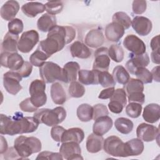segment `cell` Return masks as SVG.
I'll use <instances>...</instances> for the list:
<instances>
[{
  "label": "cell",
  "mask_w": 160,
  "mask_h": 160,
  "mask_svg": "<svg viewBox=\"0 0 160 160\" xmlns=\"http://www.w3.org/2000/svg\"><path fill=\"white\" fill-rule=\"evenodd\" d=\"M76 34V30L72 26L56 25L48 32L47 38L40 41L38 48L51 57L72 41Z\"/></svg>",
  "instance_id": "cell-1"
},
{
  "label": "cell",
  "mask_w": 160,
  "mask_h": 160,
  "mask_svg": "<svg viewBox=\"0 0 160 160\" xmlns=\"http://www.w3.org/2000/svg\"><path fill=\"white\" fill-rule=\"evenodd\" d=\"M0 133L14 136L34 132L38 128L39 122L33 117L23 116L21 112H16L13 116L1 114Z\"/></svg>",
  "instance_id": "cell-2"
},
{
  "label": "cell",
  "mask_w": 160,
  "mask_h": 160,
  "mask_svg": "<svg viewBox=\"0 0 160 160\" xmlns=\"http://www.w3.org/2000/svg\"><path fill=\"white\" fill-rule=\"evenodd\" d=\"M40 124L48 126H54L61 123L66 118V111L62 106L52 109L42 108L38 109L33 116Z\"/></svg>",
  "instance_id": "cell-3"
},
{
  "label": "cell",
  "mask_w": 160,
  "mask_h": 160,
  "mask_svg": "<svg viewBox=\"0 0 160 160\" xmlns=\"http://www.w3.org/2000/svg\"><path fill=\"white\" fill-rule=\"evenodd\" d=\"M14 147L22 159H26L32 154L39 152L42 144L40 140L36 137L19 136L14 140Z\"/></svg>",
  "instance_id": "cell-4"
},
{
  "label": "cell",
  "mask_w": 160,
  "mask_h": 160,
  "mask_svg": "<svg viewBox=\"0 0 160 160\" xmlns=\"http://www.w3.org/2000/svg\"><path fill=\"white\" fill-rule=\"evenodd\" d=\"M39 76L46 83H54L56 81L62 82V68L55 62L47 61L39 68Z\"/></svg>",
  "instance_id": "cell-5"
},
{
  "label": "cell",
  "mask_w": 160,
  "mask_h": 160,
  "mask_svg": "<svg viewBox=\"0 0 160 160\" xmlns=\"http://www.w3.org/2000/svg\"><path fill=\"white\" fill-rule=\"evenodd\" d=\"M46 82L42 80L35 79L32 81L29 88L31 101L36 108L44 106L47 102V96L45 92Z\"/></svg>",
  "instance_id": "cell-6"
},
{
  "label": "cell",
  "mask_w": 160,
  "mask_h": 160,
  "mask_svg": "<svg viewBox=\"0 0 160 160\" xmlns=\"http://www.w3.org/2000/svg\"><path fill=\"white\" fill-rule=\"evenodd\" d=\"M124 142L116 136H110L104 140V151L112 156L126 157L124 149Z\"/></svg>",
  "instance_id": "cell-7"
},
{
  "label": "cell",
  "mask_w": 160,
  "mask_h": 160,
  "mask_svg": "<svg viewBox=\"0 0 160 160\" xmlns=\"http://www.w3.org/2000/svg\"><path fill=\"white\" fill-rule=\"evenodd\" d=\"M39 34L36 31L31 29L24 32L18 41V51L22 53L29 52L39 42Z\"/></svg>",
  "instance_id": "cell-8"
},
{
  "label": "cell",
  "mask_w": 160,
  "mask_h": 160,
  "mask_svg": "<svg viewBox=\"0 0 160 160\" xmlns=\"http://www.w3.org/2000/svg\"><path fill=\"white\" fill-rule=\"evenodd\" d=\"M21 81L22 77L17 71H9L4 74V88L8 93L12 95H16L22 89V86L20 84Z\"/></svg>",
  "instance_id": "cell-9"
},
{
  "label": "cell",
  "mask_w": 160,
  "mask_h": 160,
  "mask_svg": "<svg viewBox=\"0 0 160 160\" xmlns=\"http://www.w3.org/2000/svg\"><path fill=\"white\" fill-rule=\"evenodd\" d=\"M24 62L22 57L18 52H1V65L2 67L9 69L11 71H18Z\"/></svg>",
  "instance_id": "cell-10"
},
{
  "label": "cell",
  "mask_w": 160,
  "mask_h": 160,
  "mask_svg": "<svg viewBox=\"0 0 160 160\" xmlns=\"http://www.w3.org/2000/svg\"><path fill=\"white\" fill-rule=\"evenodd\" d=\"M159 135V130L158 128L150 124L141 123L136 129L137 138L145 142L153 141L158 138Z\"/></svg>",
  "instance_id": "cell-11"
},
{
  "label": "cell",
  "mask_w": 160,
  "mask_h": 160,
  "mask_svg": "<svg viewBox=\"0 0 160 160\" xmlns=\"http://www.w3.org/2000/svg\"><path fill=\"white\" fill-rule=\"evenodd\" d=\"M110 58L108 55V49L101 47L94 52V60L92 64V69L99 71H108L110 65Z\"/></svg>",
  "instance_id": "cell-12"
},
{
  "label": "cell",
  "mask_w": 160,
  "mask_h": 160,
  "mask_svg": "<svg viewBox=\"0 0 160 160\" xmlns=\"http://www.w3.org/2000/svg\"><path fill=\"white\" fill-rule=\"evenodd\" d=\"M59 152L63 159L67 160L83 159L81 156V149L78 143L75 142H62Z\"/></svg>",
  "instance_id": "cell-13"
},
{
  "label": "cell",
  "mask_w": 160,
  "mask_h": 160,
  "mask_svg": "<svg viewBox=\"0 0 160 160\" xmlns=\"http://www.w3.org/2000/svg\"><path fill=\"white\" fill-rule=\"evenodd\" d=\"M123 45L131 54L140 55L146 52V47L144 42L137 36L129 34L124 38Z\"/></svg>",
  "instance_id": "cell-14"
},
{
  "label": "cell",
  "mask_w": 160,
  "mask_h": 160,
  "mask_svg": "<svg viewBox=\"0 0 160 160\" xmlns=\"http://www.w3.org/2000/svg\"><path fill=\"white\" fill-rule=\"evenodd\" d=\"M129 59L126 63V68L130 74L134 75L139 68H146L149 63V57L147 52L140 55H135L130 53Z\"/></svg>",
  "instance_id": "cell-15"
},
{
  "label": "cell",
  "mask_w": 160,
  "mask_h": 160,
  "mask_svg": "<svg viewBox=\"0 0 160 160\" xmlns=\"http://www.w3.org/2000/svg\"><path fill=\"white\" fill-rule=\"evenodd\" d=\"M131 26L136 32L141 36L148 35L152 28V22L148 18L141 16H135L131 21Z\"/></svg>",
  "instance_id": "cell-16"
},
{
  "label": "cell",
  "mask_w": 160,
  "mask_h": 160,
  "mask_svg": "<svg viewBox=\"0 0 160 160\" xmlns=\"http://www.w3.org/2000/svg\"><path fill=\"white\" fill-rule=\"evenodd\" d=\"M112 119L108 115L99 117L94 120L92 126L93 133L102 136L112 128Z\"/></svg>",
  "instance_id": "cell-17"
},
{
  "label": "cell",
  "mask_w": 160,
  "mask_h": 160,
  "mask_svg": "<svg viewBox=\"0 0 160 160\" xmlns=\"http://www.w3.org/2000/svg\"><path fill=\"white\" fill-rule=\"evenodd\" d=\"M124 32L125 29L121 24L112 21L106 26L105 36L109 41L118 42L123 36Z\"/></svg>",
  "instance_id": "cell-18"
},
{
  "label": "cell",
  "mask_w": 160,
  "mask_h": 160,
  "mask_svg": "<svg viewBox=\"0 0 160 160\" xmlns=\"http://www.w3.org/2000/svg\"><path fill=\"white\" fill-rule=\"evenodd\" d=\"M85 44L92 48H99L104 42V36L102 31L99 29L90 30L86 35Z\"/></svg>",
  "instance_id": "cell-19"
},
{
  "label": "cell",
  "mask_w": 160,
  "mask_h": 160,
  "mask_svg": "<svg viewBox=\"0 0 160 160\" xmlns=\"http://www.w3.org/2000/svg\"><path fill=\"white\" fill-rule=\"evenodd\" d=\"M19 10V2L16 1L10 0L6 1L1 8L0 14L6 21H11L14 19Z\"/></svg>",
  "instance_id": "cell-20"
},
{
  "label": "cell",
  "mask_w": 160,
  "mask_h": 160,
  "mask_svg": "<svg viewBox=\"0 0 160 160\" xmlns=\"http://www.w3.org/2000/svg\"><path fill=\"white\" fill-rule=\"evenodd\" d=\"M80 66L77 62L70 61L66 63L62 68V82L69 83L77 79Z\"/></svg>",
  "instance_id": "cell-21"
},
{
  "label": "cell",
  "mask_w": 160,
  "mask_h": 160,
  "mask_svg": "<svg viewBox=\"0 0 160 160\" xmlns=\"http://www.w3.org/2000/svg\"><path fill=\"white\" fill-rule=\"evenodd\" d=\"M144 143L139 138L132 139L124 143V149L126 157L140 155L144 150Z\"/></svg>",
  "instance_id": "cell-22"
},
{
  "label": "cell",
  "mask_w": 160,
  "mask_h": 160,
  "mask_svg": "<svg viewBox=\"0 0 160 160\" xmlns=\"http://www.w3.org/2000/svg\"><path fill=\"white\" fill-rule=\"evenodd\" d=\"M19 36L9 31L4 36L1 43V52H18Z\"/></svg>",
  "instance_id": "cell-23"
},
{
  "label": "cell",
  "mask_w": 160,
  "mask_h": 160,
  "mask_svg": "<svg viewBox=\"0 0 160 160\" xmlns=\"http://www.w3.org/2000/svg\"><path fill=\"white\" fill-rule=\"evenodd\" d=\"M142 118L145 121L152 124L159 121L160 118V106L156 103H150L146 105L143 110Z\"/></svg>",
  "instance_id": "cell-24"
},
{
  "label": "cell",
  "mask_w": 160,
  "mask_h": 160,
  "mask_svg": "<svg viewBox=\"0 0 160 160\" xmlns=\"http://www.w3.org/2000/svg\"><path fill=\"white\" fill-rule=\"evenodd\" d=\"M84 138V132L81 128H71L66 129L62 134L61 142H75L81 143Z\"/></svg>",
  "instance_id": "cell-25"
},
{
  "label": "cell",
  "mask_w": 160,
  "mask_h": 160,
  "mask_svg": "<svg viewBox=\"0 0 160 160\" xmlns=\"http://www.w3.org/2000/svg\"><path fill=\"white\" fill-rule=\"evenodd\" d=\"M104 139L102 136H98L93 132L90 134L86 139V149L90 153H97L103 148Z\"/></svg>",
  "instance_id": "cell-26"
},
{
  "label": "cell",
  "mask_w": 160,
  "mask_h": 160,
  "mask_svg": "<svg viewBox=\"0 0 160 160\" xmlns=\"http://www.w3.org/2000/svg\"><path fill=\"white\" fill-rule=\"evenodd\" d=\"M70 51L73 58L88 59L91 55L90 49L81 41H76L70 46Z\"/></svg>",
  "instance_id": "cell-27"
},
{
  "label": "cell",
  "mask_w": 160,
  "mask_h": 160,
  "mask_svg": "<svg viewBox=\"0 0 160 160\" xmlns=\"http://www.w3.org/2000/svg\"><path fill=\"white\" fill-rule=\"evenodd\" d=\"M50 94L53 102L56 104L61 105L66 101L67 97L65 90L58 82H55L51 85Z\"/></svg>",
  "instance_id": "cell-28"
},
{
  "label": "cell",
  "mask_w": 160,
  "mask_h": 160,
  "mask_svg": "<svg viewBox=\"0 0 160 160\" xmlns=\"http://www.w3.org/2000/svg\"><path fill=\"white\" fill-rule=\"evenodd\" d=\"M57 21L55 15L49 13L42 14L37 21L38 29L44 32H49L52 28L56 26Z\"/></svg>",
  "instance_id": "cell-29"
},
{
  "label": "cell",
  "mask_w": 160,
  "mask_h": 160,
  "mask_svg": "<svg viewBox=\"0 0 160 160\" xmlns=\"http://www.w3.org/2000/svg\"><path fill=\"white\" fill-rule=\"evenodd\" d=\"M22 12L29 18H34L46 11L45 5L39 2H28L21 7Z\"/></svg>",
  "instance_id": "cell-30"
},
{
  "label": "cell",
  "mask_w": 160,
  "mask_h": 160,
  "mask_svg": "<svg viewBox=\"0 0 160 160\" xmlns=\"http://www.w3.org/2000/svg\"><path fill=\"white\" fill-rule=\"evenodd\" d=\"M98 72L99 71L92 69H81L78 72L79 81L84 85L98 84Z\"/></svg>",
  "instance_id": "cell-31"
},
{
  "label": "cell",
  "mask_w": 160,
  "mask_h": 160,
  "mask_svg": "<svg viewBox=\"0 0 160 160\" xmlns=\"http://www.w3.org/2000/svg\"><path fill=\"white\" fill-rule=\"evenodd\" d=\"M78 119L82 122H89L92 119L93 109L88 104L83 103L79 105L76 111Z\"/></svg>",
  "instance_id": "cell-32"
},
{
  "label": "cell",
  "mask_w": 160,
  "mask_h": 160,
  "mask_svg": "<svg viewBox=\"0 0 160 160\" xmlns=\"http://www.w3.org/2000/svg\"><path fill=\"white\" fill-rule=\"evenodd\" d=\"M114 126L116 130L120 133L128 134L132 131L134 124L129 119L121 117L115 120Z\"/></svg>",
  "instance_id": "cell-33"
},
{
  "label": "cell",
  "mask_w": 160,
  "mask_h": 160,
  "mask_svg": "<svg viewBox=\"0 0 160 160\" xmlns=\"http://www.w3.org/2000/svg\"><path fill=\"white\" fill-rule=\"evenodd\" d=\"M112 76L116 82L123 85L126 84L130 79L129 72L121 65L117 66L113 69Z\"/></svg>",
  "instance_id": "cell-34"
},
{
  "label": "cell",
  "mask_w": 160,
  "mask_h": 160,
  "mask_svg": "<svg viewBox=\"0 0 160 160\" xmlns=\"http://www.w3.org/2000/svg\"><path fill=\"white\" fill-rule=\"evenodd\" d=\"M49 58H50L49 56L47 55L42 51L37 48V49L30 56L29 61L32 66L40 68L45 63L46 61Z\"/></svg>",
  "instance_id": "cell-35"
},
{
  "label": "cell",
  "mask_w": 160,
  "mask_h": 160,
  "mask_svg": "<svg viewBox=\"0 0 160 160\" xmlns=\"http://www.w3.org/2000/svg\"><path fill=\"white\" fill-rule=\"evenodd\" d=\"M109 57L116 62H120L124 59V50L118 44H112L108 49Z\"/></svg>",
  "instance_id": "cell-36"
},
{
  "label": "cell",
  "mask_w": 160,
  "mask_h": 160,
  "mask_svg": "<svg viewBox=\"0 0 160 160\" xmlns=\"http://www.w3.org/2000/svg\"><path fill=\"white\" fill-rule=\"evenodd\" d=\"M125 91L127 94L135 92H143L144 85L143 83L138 79L130 78L129 81L124 85Z\"/></svg>",
  "instance_id": "cell-37"
},
{
  "label": "cell",
  "mask_w": 160,
  "mask_h": 160,
  "mask_svg": "<svg viewBox=\"0 0 160 160\" xmlns=\"http://www.w3.org/2000/svg\"><path fill=\"white\" fill-rule=\"evenodd\" d=\"M98 82L103 88H111L116 86V81H114L112 74L106 71H99Z\"/></svg>",
  "instance_id": "cell-38"
},
{
  "label": "cell",
  "mask_w": 160,
  "mask_h": 160,
  "mask_svg": "<svg viewBox=\"0 0 160 160\" xmlns=\"http://www.w3.org/2000/svg\"><path fill=\"white\" fill-rule=\"evenodd\" d=\"M85 88L82 84L78 81H74L70 83L68 88V92L71 97L79 98L84 96L85 93Z\"/></svg>",
  "instance_id": "cell-39"
},
{
  "label": "cell",
  "mask_w": 160,
  "mask_h": 160,
  "mask_svg": "<svg viewBox=\"0 0 160 160\" xmlns=\"http://www.w3.org/2000/svg\"><path fill=\"white\" fill-rule=\"evenodd\" d=\"M112 21L121 24L125 30L129 29L131 26V19L124 12L119 11L114 13L112 17Z\"/></svg>",
  "instance_id": "cell-40"
},
{
  "label": "cell",
  "mask_w": 160,
  "mask_h": 160,
  "mask_svg": "<svg viewBox=\"0 0 160 160\" xmlns=\"http://www.w3.org/2000/svg\"><path fill=\"white\" fill-rule=\"evenodd\" d=\"M142 109V104L131 102L126 106V113L131 118H138L141 114Z\"/></svg>",
  "instance_id": "cell-41"
},
{
  "label": "cell",
  "mask_w": 160,
  "mask_h": 160,
  "mask_svg": "<svg viewBox=\"0 0 160 160\" xmlns=\"http://www.w3.org/2000/svg\"><path fill=\"white\" fill-rule=\"evenodd\" d=\"M134 75L143 84L151 83L152 81L151 72L146 68H139L136 71Z\"/></svg>",
  "instance_id": "cell-42"
},
{
  "label": "cell",
  "mask_w": 160,
  "mask_h": 160,
  "mask_svg": "<svg viewBox=\"0 0 160 160\" xmlns=\"http://www.w3.org/2000/svg\"><path fill=\"white\" fill-rule=\"evenodd\" d=\"M44 5L47 13L52 15H56L60 13L62 11L64 7L62 2L60 1H48Z\"/></svg>",
  "instance_id": "cell-43"
},
{
  "label": "cell",
  "mask_w": 160,
  "mask_h": 160,
  "mask_svg": "<svg viewBox=\"0 0 160 160\" xmlns=\"http://www.w3.org/2000/svg\"><path fill=\"white\" fill-rule=\"evenodd\" d=\"M8 28L9 32L13 34L18 35L22 32L24 25L21 19L18 18H14L11 21H9Z\"/></svg>",
  "instance_id": "cell-44"
},
{
  "label": "cell",
  "mask_w": 160,
  "mask_h": 160,
  "mask_svg": "<svg viewBox=\"0 0 160 160\" xmlns=\"http://www.w3.org/2000/svg\"><path fill=\"white\" fill-rule=\"evenodd\" d=\"M127 94L123 88H118L114 90L110 101H116L119 102L124 107L127 104Z\"/></svg>",
  "instance_id": "cell-45"
},
{
  "label": "cell",
  "mask_w": 160,
  "mask_h": 160,
  "mask_svg": "<svg viewBox=\"0 0 160 160\" xmlns=\"http://www.w3.org/2000/svg\"><path fill=\"white\" fill-rule=\"evenodd\" d=\"M93 116L92 119L96 120L99 117L107 116L109 114V111L107 107L103 104H97L92 106Z\"/></svg>",
  "instance_id": "cell-46"
},
{
  "label": "cell",
  "mask_w": 160,
  "mask_h": 160,
  "mask_svg": "<svg viewBox=\"0 0 160 160\" xmlns=\"http://www.w3.org/2000/svg\"><path fill=\"white\" fill-rule=\"evenodd\" d=\"M147 8V2L144 0H135L132 2V9L135 14H141L144 13Z\"/></svg>",
  "instance_id": "cell-47"
},
{
  "label": "cell",
  "mask_w": 160,
  "mask_h": 160,
  "mask_svg": "<svg viewBox=\"0 0 160 160\" xmlns=\"http://www.w3.org/2000/svg\"><path fill=\"white\" fill-rule=\"evenodd\" d=\"M36 159H60L62 160L63 159L62 155L60 152H52L50 151H42L40 152L37 158Z\"/></svg>",
  "instance_id": "cell-48"
},
{
  "label": "cell",
  "mask_w": 160,
  "mask_h": 160,
  "mask_svg": "<svg viewBox=\"0 0 160 160\" xmlns=\"http://www.w3.org/2000/svg\"><path fill=\"white\" fill-rule=\"evenodd\" d=\"M19 108L22 111L28 112H36L38 109V108L35 107L33 105L30 98H28L24 99L22 101H21L19 103Z\"/></svg>",
  "instance_id": "cell-49"
},
{
  "label": "cell",
  "mask_w": 160,
  "mask_h": 160,
  "mask_svg": "<svg viewBox=\"0 0 160 160\" xmlns=\"http://www.w3.org/2000/svg\"><path fill=\"white\" fill-rule=\"evenodd\" d=\"M66 129L61 126H54L51 129V138L56 142H61L62 134Z\"/></svg>",
  "instance_id": "cell-50"
},
{
  "label": "cell",
  "mask_w": 160,
  "mask_h": 160,
  "mask_svg": "<svg viewBox=\"0 0 160 160\" xmlns=\"http://www.w3.org/2000/svg\"><path fill=\"white\" fill-rule=\"evenodd\" d=\"M128 98L129 102H137L141 104H144L145 101V95L143 92H135L128 94Z\"/></svg>",
  "instance_id": "cell-51"
},
{
  "label": "cell",
  "mask_w": 160,
  "mask_h": 160,
  "mask_svg": "<svg viewBox=\"0 0 160 160\" xmlns=\"http://www.w3.org/2000/svg\"><path fill=\"white\" fill-rule=\"evenodd\" d=\"M32 70V65L28 61H24L21 68L17 72L22 78H28L30 76Z\"/></svg>",
  "instance_id": "cell-52"
},
{
  "label": "cell",
  "mask_w": 160,
  "mask_h": 160,
  "mask_svg": "<svg viewBox=\"0 0 160 160\" xmlns=\"http://www.w3.org/2000/svg\"><path fill=\"white\" fill-rule=\"evenodd\" d=\"M108 106L110 111L114 114L121 113L124 108V106L119 102L116 101H110Z\"/></svg>",
  "instance_id": "cell-53"
},
{
  "label": "cell",
  "mask_w": 160,
  "mask_h": 160,
  "mask_svg": "<svg viewBox=\"0 0 160 160\" xmlns=\"http://www.w3.org/2000/svg\"><path fill=\"white\" fill-rule=\"evenodd\" d=\"M4 159H22V158L19 155L14 147H10L4 152Z\"/></svg>",
  "instance_id": "cell-54"
},
{
  "label": "cell",
  "mask_w": 160,
  "mask_h": 160,
  "mask_svg": "<svg viewBox=\"0 0 160 160\" xmlns=\"http://www.w3.org/2000/svg\"><path fill=\"white\" fill-rule=\"evenodd\" d=\"M115 89L114 87H111V88H108L106 89H104L101 91L98 96V98L101 99H110L111 97L112 96L114 91Z\"/></svg>",
  "instance_id": "cell-55"
},
{
  "label": "cell",
  "mask_w": 160,
  "mask_h": 160,
  "mask_svg": "<svg viewBox=\"0 0 160 160\" xmlns=\"http://www.w3.org/2000/svg\"><path fill=\"white\" fill-rule=\"evenodd\" d=\"M159 36L157 35L154 36V38H152L151 42H150V46L151 48L152 51H156V50H159Z\"/></svg>",
  "instance_id": "cell-56"
},
{
  "label": "cell",
  "mask_w": 160,
  "mask_h": 160,
  "mask_svg": "<svg viewBox=\"0 0 160 160\" xmlns=\"http://www.w3.org/2000/svg\"><path fill=\"white\" fill-rule=\"evenodd\" d=\"M151 74L152 76V79H154L156 82L160 81L159 78V66H157L154 67L151 71Z\"/></svg>",
  "instance_id": "cell-57"
},
{
  "label": "cell",
  "mask_w": 160,
  "mask_h": 160,
  "mask_svg": "<svg viewBox=\"0 0 160 160\" xmlns=\"http://www.w3.org/2000/svg\"><path fill=\"white\" fill-rule=\"evenodd\" d=\"M151 58L152 61L157 64H159V61H160V58H159V50H156V51H152L151 54Z\"/></svg>",
  "instance_id": "cell-58"
},
{
  "label": "cell",
  "mask_w": 160,
  "mask_h": 160,
  "mask_svg": "<svg viewBox=\"0 0 160 160\" xmlns=\"http://www.w3.org/2000/svg\"><path fill=\"white\" fill-rule=\"evenodd\" d=\"M1 145L0 154H2L8 150V143L6 141V139H4L2 136H1Z\"/></svg>",
  "instance_id": "cell-59"
}]
</instances>
